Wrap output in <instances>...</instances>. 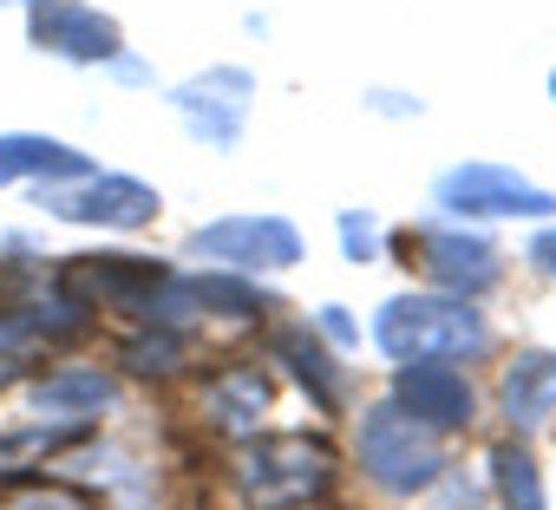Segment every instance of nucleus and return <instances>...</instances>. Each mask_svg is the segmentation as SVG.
Here are the masks:
<instances>
[{"instance_id":"4be33fe9","label":"nucleus","mask_w":556,"mask_h":510,"mask_svg":"<svg viewBox=\"0 0 556 510\" xmlns=\"http://www.w3.org/2000/svg\"><path fill=\"white\" fill-rule=\"evenodd\" d=\"M341 242H348V255H354V263H367V255L380 248V222L348 209V216H341Z\"/></svg>"},{"instance_id":"6e6552de","label":"nucleus","mask_w":556,"mask_h":510,"mask_svg":"<svg viewBox=\"0 0 556 510\" xmlns=\"http://www.w3.org/2000/svg\"><path fill=\"white\" fill-rule=\"evenodd\" d=\"M60 282L86 308H138V315H151L157 295H164V282H170V269L144 263V255H79Z\"/></svg>"},{"instance_id":"20e7f679","label":"nucleus","mask_w":556,"mask_h":510,"mask_svg":"<svg viewBox=\"0 0 556 510\" xmlns=\"http://www.w3.org/2000/svg\"><path fill=\"white\" fill-rule=\"evenodd\" d=\"M190 255H203V263H216V269L262 276V269L302 263V229L282 222V216H223V222L190 235Z\"/></svg>"},{"instance_id":"f3484780","label":"nucleus","mask_w":556,"mask_h":510,"mask_svg":"<svg viewBox=\"0 0 556 510\" xmlns=\"http://www.w3.org/2000/svg\"><path fill=\"white\" fill-rule=\"evenodd\" d=\"M275 354H282V360H289V373L315 393V406H321V412H341L348 380H341V367H334V360H328L308 334H295V328H289V334H275Z\"/></svg>"},{"instance_id":"2eb2a0df","label":"nucleus","mask_w":556,"mask_h":510,"mask_svg":"<svg viewBox=\"0 0 556 510\" xmlns=\"http://www.w3.org/2000/svg\"><path fill=\"white\" fill-rule=\"evenodd\" d=\"M497 406L510 419V432H536L549 412H556V354L530 347L504 367V386H497Z\"/></svg>"},{"instance_id":"9d476101","label":"nucleus","mask_w":556,"mask_h":510,"mask_svg":"<svg viewBox=\"0 0 556 510\" xmlns=\"http://www.w3.org/2000/svg\"><path fill=\"white\" fill-rule=\"evenodd\" d=\"M60 222H86V229H144L157 216V190L138 177H86L79 190H47L40 196Z\"/></svg>"},{"instance_id":"ddd939ff","label":"nucleus","mask_w":556,"mask_h":510,"mask_svg":"<svg viewBox=\"0 0 556 510\" xmlns=\"http://www.w3.org/2000/svg\"><path fill=\"white\" fill-rule=\"evenodd\" d=\"M118 406V380L99 367H60L34 386V412L40 419H66V425H92L99 412Z\"/></svg>"},{"instance_id":"9b49d317","label":"nucleus","mask_w":556,"mask_h":510,"mask_svg":"<svg viewBox=\"0 0 556 510\" xmlns=\"http://www.w3.org/2000/svg\"><path fill=\"white\" fill-rule=\"evenodd\" d=\"M393 406L413 412L426 432H458L478 419V393L452 360H406L393 380Z\"/></svg>"},{"instance_id":"f257e3e1","label":"nucleus","mask_w":556,"mask_h":510,"mask_svg":"<svg viewBox=\"0 0 556 510\" xmlns=\"http://www.w3.org/2000/svg\"><path fill=\"white\" fill-rule=\"evenodd\" d=\"M374 341L400 367L406 360H478L491 347V328L465 295H393L374 315Z\"/></svg>"},{"instance_id":"aec40b11","label":"nucleus","mask_w":556,"mask_h":510,"mask_svg":"<svg viewBox=\"0 0 556 510\" xmlns=\"http://www.w3.org/2000/svg\"><path fill=\"white\" fill-rule=\"evenodd\" d=\"M86 438V425H21V432H8L0 438V471H21V464H34L40 451H66V445H79Z\"/></svg>"},{"instance_id":"1a4fd4ad","label":"nucleus","mask_w":556,"mask_h":510,"mask_svg":"<svg viewBox=\"0 0 556 510\" xmlns=\"http://www.w3.org/2000/svg\"><path fill=\"white\" fill-rule=\"evenodd\" d=\"M249 99H255V79H249L242 66H216V73L177 86V118H184L190 138H203L210 151H236V144H242Z\"/></svg>"},{"instance_id":"a211bd4d","label":"nucleus","mask_w":556,"mask_h":510,"mask_svg":"<svg viewBox=\"0 0 556 510\" xmlns=\"http://www.w3.org/2000/svg\"><path fill=\"white\" fill-rule=\"evenodd\" d=\"M491 484H497V503H504V510H549L543 471H536V458H530L517 438L491 445Z\"/></svg>"},{"instance_id":"5701e85b","label":"nucleus","mask_w":556,"mask_h":510,"mask_svg":"<svg viewBox=\"0 0 556 510\" xmlns=\"http://www.w3.org/2000/svg\"><path fill=\"white\" fill-rule=\"evenodd\" d=\"M530 255H536V269H549V276H556V229H543V235L530 242Z\"/></svg>"},{"instance_id":"7ed1b4c3","label":"nucleus","mask_w":556,"mask_h":510,"mask_svg":"<svg viewBox=\"0 0 556 510\" xmlns=\"http://www.w3.org/2000/svg\"><path fill=\"white\" fill-rule=\"evenodd\" d=\"M361 471H367L380 490L413 497V490H426V484L445 477V451H439V438H432L413 412H400V406L387 399V406L361 412Z\"/></svg>"},{"instance_id":"f8f14e48","label":"nucleus","mask_w":556,"mask_h":510,"mask_svg":"<svg viewBox=\"0 0 556 510\" xmlns=\"http://www.w3.org/2000/svg\"><path fill=\"white\" fill-rule=\"evenodd\" d=\"M27 34L40 53H60V60H79V66H99V60H118V27L79 0H34L27 14Z\"/></svg>"},{"instance_id":"39448f33","label":"nucleus","mask_w":556,"mask_h":510,"mask_svg":"<svg viewBox=\"0 0 556 510\" xmlns=\"http://www.w3.org/2000/svg\"><path fill=\"white\" fill-rule=\"evenodd\" d=\"M432 203L452 209V216H549L556 196L504 164H452L439 183H432Z\"/></svg>"},{"instance_id":"393cba45","label":"nucleus","mask_w":556,"mask_h":510,"mask_svg":"<svg viewBox=\"0 0 556 510\" xmlns=\"http://www.w3.org/2000/svg\"><path fill=\"white\" fill-rule=\"evenodd\" d=\"M549 92H556V79H549Z\"/></svg>"},{"instance_id":"b1692460","label":"nucleus","mask_w":556,"mask_h":510,"mask_svg":"<svg viewBox=\"0 0 556 510\" xmlns=\"http://www.w3.org/2000/svg\"><path fill=\"white\" fill-rule=\"evenodd\" d=\"M321 328H328V334H334V341H354V321H348V315H341V308H321Z\"/></svg>"},{"instance_id":"f03ea898","label":"nucleus","mask_w":556,"mask_h":510,"mask_svg":"<svg viewBox=\"0 0 556 510\" xmlns=\"http://www.w3.org/2000/svg\"><path fill=\"white\" fill-rule=\"evenodd\" d=\"M236 484L255 510H302L334 484V451L308 432H262L236 451Z\"/></svg>"},{"instance_id":"412c9836","label":"nucleus","mask_w":556,"mask_h":510,"mask_svg":"<svg viewBox=\"0 0 556 510\" xmlns=\"http://www.w3.org/2000/svg\"><path fill=\"white\" fill-rule=\"evenodd\" d=\"M8 510H105V503L73 484H27L21 497H8Z\"/></svg>"},{"instance_id":"6ab92c4d","label":"nucleus","mask_w":556,"mask_h":510,"mask_svg":"<svg viewBox=\"0 0 556 510\" xmlns=\"http://www.w3.org/2000/svg\"><path fill=\"white\" fill-rule=\"evenodd\" d=\"M118 360H125L131 373H144V380H170V373L190 360V341H184L177 328H157V321H151V334H131V341L118 347Z\"/></svg>"},{"instance_id":"423d86ee","label":"nucleus","mask_w":556,"mask_h":510,"mask_svg":"<svg viewBox=\"0 0 556 510\" xmlns=\"http://www.w3.org/2000/svg\"><path fill=\"white\" fill-rule=\"evenodd\" d=\"M400 248H406V263L426 269V282H439L445 295H465V302L484 295L504 276L497 242L491 235H471V229H413Z\"/></svg>"},{"instance_id":"4468645a","label":"nucleus","mask_w":556,"mask_h":510,"mask_svg":"<svg viewBox=\"0 0 556 510\" xmlns=\"http://www.w3.org/2000/svg\"><path fill=\"white\" fill-rule=\"evenodd\" d=\"M268 399H275L268 373H262L255 360H236V367H223V373L203 386V419H210L216 432H255L262 412H268Z\"/></svg>"},{"instance_id":"dca6fc26","label":"nucleus","mask_w":556,"mask_h":510,"mask_svg":"<svg viewBox=\"0 0 556 510\" xmlns=\"http://www.w3.org/2000/svg\"><path fill=\"white\" fill-rule=\"evenodd\" d=\"M21 177H92L86 151L40 138V131H8L0 138V183H21Z\"/></svg>"},{"instance_id":"0eeeda50","label":"nucleus","mask_w":556,"mask_h":510,"mask_svg":"<svg viewBox=\"0 0 556 510\" xmlns=\"http://www.w3.org/2000/svg\"><path fill=\"white\" fill-rule=\"evenodd\" d=\"M92 328V308L73 302V295H53V302H14V308H0V386L21 380L27 360L40 347H66Z\"/></svg>"}]
</instances>
